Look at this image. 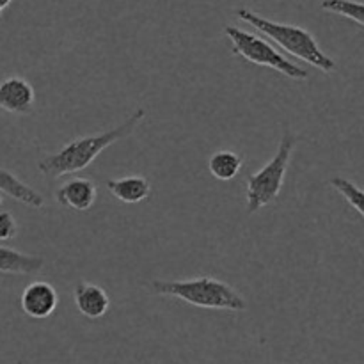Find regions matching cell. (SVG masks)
Here are the masks:
<instances>
[{
    "label": "cell",
    "mask_w": 364,
    "mask_h": 364,
    "mask_svg": "<svg viewBox=\"0 0 364 364\" xmlns=\"http://www.w3.org/2000/svg\"><path fill=\"white\" fill-rule=\"evenodd\" d=\"M144 116L146 110L139 109L135 110L124 123H121L119 127L114 128V130L103 132V134L100 135H91V137L75 139V141L68 142V144H64L57 153L39 160V171H41L46 178H60L64 176V174H73L85 169V167H89L95 162L96 156H98L103 149H107L109 146H112L114 142L121 141V139L128 137V135L135 130V127L144 119Z\"/></svg>",
    "instance_id": "1"
},
{
    "label": "cell",
    "mask_w": 364,
    "mask_h": 364,
    "mask_svg": "<svg viewBox=\"0 0 364 364\" xmlns=\"http://www.w3.org/2000/svg\"><path fill=\"white\" fill-rule=\"evenodd\" d=\"M237 16L245 23L252 25L258 28L259 32L272 39L274 43L291 53L294 57H299L301 60H306L311 66L318 68L323 73H333L336 70V60L331 59L322 48H320L318 41L315 36L306 28L299 27V25L290 23H279V21H272L265 16H259L255 11L247 9V7H240L237 9Z\"/></svg>",
    "instance_id": "2"
},
{
    "label": "cell",
    "mask_w": 364,
    "mask_h": 364,
    "mask_svg": "<svg viewBox=\"0 0 364 364\" xmlns=\"http://www.w3.org/2000/svg\"><path fill=\"white\" fill-rule=\"evenodd\" d=\"M153 294L174 297L196 308L228 309L244 311L247 308L245 299L235 288L215 277H196L185 281H153Z\"/></svg>",
    "instance_id": "3"
},
{
    "label": "cell",
    "mask_w": 364,
    "mask_h": 364,
    "mask_svg": "<svg viewBox=\"0 0 364 364\" xmlns=\"http://www.w3.org/2000/svg\"><path fill=\"white\" fill-rule=\"evenodd\" d=\"M295 144H297V137L290 130H284L274 159L258 173L249 174L247 181H245L247 185V192H245L247 213L259 212L263 206L272 205L279 198Z\"/></svg>",
    "instance_id": "4"
},
{
    "label": "cell",
    "mask_w": 364,
    "mask_h": 364,
    "mask_svg": "<svg viewBox=\"0 0 364 364\" xmlns=\"http://www.w3.org/2000/svg\"><path fill=\"white\" fill-rule=\"evenodd\" d=\"M224 34L230 38L231 45H233L231 46V52L235 55L244 57L245 60L258 64V66L272 68V70L279 71L281 75H287L288 78H294V80H306L309 77V73L304 68L297 66V64L288 60L284 55H281V52H277L269 41H265L259 36L242 31V28L233 27V25H226Z\"/></svg>",
    "instance_id": "5"
},
{
    "label": "cell",
    "mask_w": 364,
    "mask_h": 364,
    "mask_svg": "<svg viewBox=\"0 0 364 364\" xmlns=\"http://www.w3.org/2000/svg\"><path fill=\"white\" fill-rule=\"evenodd\" d=\"M21 309L27 316L36 320L48 318L59 304V295L55 288L46 281H34L21 294Z\"/></svg>",
    "instance_id": "6"
},
{
    "label": "cell",
    "mask_w": 364,
    "mask_h": 364,
    "mask_svg": "<svg viewBox=\"0 0 364 364\" xmlns=\"http://www.w3.org/2000/svg\"><path fill=\"white\" fill-rule=\"evenodd\" d=\"M34 87L21 77H7L0 82V109L9 114H25L32 112L34 107Z\"/></svg>",
    "instance_id": "7"
},
{
    "label": "cell",
    "mask_w": 364,
    "mask_h": 364,
    "mask_svg": "<svg viewBox=\"0 0 364 364\" xmlns=\"http://www.w3.org/2000/svg\"><path fill=\"white\" fill-rule=\"evenodd\" d=\"M57 203L64 208H73L78 212H85L96 201V185L89 178H71L55 194Z\"/></svg>",
    "instance_id": "8"
},
{
    "label": "cell",
    "mask_w": 364,
    "mask_h": 364,
    "mask_svg": "<svg viewBox=\"0 0 364 364\" xmlns=\"http://www.w3.org/2000/svg\"><path fill=\"white\" fill-rule=\"evenodd\" d=\"M73 301L78 311L87 318H103L110 309V297L102 287L92 283H78L73 290Z\"/></svg>",
    "instance_id": "9"
},
{
    "label": "cell",
    "mask_w": 364,
    "mask_h": 364,
    "mask_svg": "<svg viewBox=\"0 0 364 364\" xmlns=\"http://www.w3.org/2000/svg\"><path fill=\"white\" fill-rule=\"evenodd\" d=\"M107 188L117 201L127 203V205H137V203L148 199L151 194L149 181L139 174H130V176L119 178V180H109Z\"/></svg>",
    "instance_id": "10"
},
{
    "label": "cell",
    "mask_w": 364,
    "mask_h": 364,
    "mask_svg": "<svg viewBox=\"0 0 364 364\" xmlns=\"http://www.w3.org/2000/svg\"><path fill=\"white\" fill-rule=\"evenodd\" d=\"M45 259L39 256H28L9 247H0V272L16 276H34L41 272Z\"/></svg>",
    "instance_id": "11"
},
{
    "label": "cell",
    "mask_w": 364,
    "mask_h": 364,
    "mask_svg": "<svg viewBox=\"0 0 364 364\" xmlns=\"http://www.w3.org/2000/svg\"><path fill=\"white\" fill-rule=\"evenodd\" d=\"M0 192L7 194L9 198L16 199L21 205L32 206V208H41V206H45V198L38 191L28 187L27 183L18 180L13 173H9L7 169H2V167H0Z\"/></svg>",
    "instance_id": "12"
},
{
    "label": "cell",
    "mask_w": 364,
    "mask_h": 364,
    "mask_svg": "<svg viewBox=\"0 0 364 364\" xmlns=\"http://www.w3.org/2000/svg\"><path fill=\"white\" fill-rule=\"evenodd\" d=\"M242 164H244V159L240 155L230 151V149H220V151H215L210 156L208 169L212 176L217 178V180L230 181L240 173Z\"/></svg>",
    "instance_id": "13"
},
{
    "label": "cell",
    "mask_w": 364,
    "mask_h": 364,
    "mask_svg": "<svg viewBox=\"0 0 364 364\" xmlns=\"http://www.w3.org/2000/svg\"><path fill=\"white\" fill-rule=\"evenodd\" d=\"M322 9L327 13L340 14V16L348 18L355 23L364 25V2H355V0H323Z\"/></svg>",
    "instance_id": "14"
},
{
    "label": "cell",
    "mask_w": 364,
    "mask_h": 364,
    "mask_svg": "<svg viewBox=\"0 0 364 364\" xmlns=\"http://www.w3.org/2000/svg\"><path fill=\"white\" fill-rule=\"evenodd\" d=\"M331 185H333V188H336V191L340 192L345 199H347L348 205H350L352 208L359 213V215L364 217V191L363 188H359L354 181L347 180V178H343V176L333 178V180H331Z\"/></svg>",
    "instance_id": "15"
},
{
    "label": "cell",
    "mask_w": 364,
    "mask_h": 364,
    "mask_svg": "<svg viewBox=\"0 0 364 364\" xmlns=\"http://www.w3.org/2000/svg\"><path fill=\"white\" fill-rule=\"evenodd\" d=\"M18 235V224L11 212H0V242L11 240Z\"/></svg>",
    "instance_id": "16"
},
{
    "label": "cell",
    "mask_w": 364,
    "mask_h": 364,
    "mask_svg": "<svg viewBox=\"0 0 364 364\" xmlns=\"http://www.w3.org/2000/svg\"><path fill=\"white\" fill-rule=\"evenodd\" d=\"M13 4V0H0V21H2V13Z\"/></svg>",
    "instance_id": "17"
},
{
    "label": "cell",
    "mask_w": 364,
    "mask_h": 364,
    "mask_svg": "<svg viewBox=\"0 0 364 364\" xmlns=\"http://www.w3.org/2000/svg\"><path fill=\"white\" fill-rule=\"evenodd\" d=\"M2 198H4V194H2V192H0V203H2Z\"/></svg>",
    "instance_id": "18"
}]
</instances>
